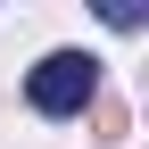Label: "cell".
Listing matches in <instances>:
<instances>
[{
    "label": "cell",
    "instance_id": "obj_1",
    "mask_svg": "<svg viewBox=\"0 0 149 149\" xmlns=\"http://www.w3.org/2000/svg\"><path fill=\"white\" fill-rule=\"evenodd\" d=\"M91 91H100V58H91V50H50V58L25 74V100L42 108V116H83Z\"/></svg>",
    "mask_w": 149,
    "mask_h": 149
}]
</instances>
